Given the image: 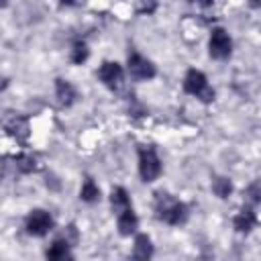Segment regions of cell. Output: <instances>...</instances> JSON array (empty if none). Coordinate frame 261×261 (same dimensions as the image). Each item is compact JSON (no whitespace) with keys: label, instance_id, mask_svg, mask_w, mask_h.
<instances>
[{"label":"cell","instance_id":"cell-25","mask_svg":"<svg viewBox=\"0 0 261 261\" xmlns=\"http://www.w3.org/2000/svg\"><path fill=\"white\" fill-rule=\"evenodd\" d=\"M59 2H63V4H73V0H59Z\"/></svg>","mask_w":261,"mask_h":261},{"label":"cell","instance_id":"cell-21","mask_svg":"<svg viewBox=\"0 0 261 261\" xmlns=\"http://www.w3.org/2000/svg\"><path fill=\"white\" fill-rule=\"evenodd\" d=\"M192 2H196V4H200V6H210L214 0H192Z\"/></svg>","mask_w":261,"mask_h":261},{"label":"cell","instance_id":"cell-22","mask_svg":"<svg viewBox=\"0 0 261 261\" xmlns=\"http://www.w3.org/2000/svg\"><path fill=\"white\" fill-rule=\"evenodd\" d=\"M6 86H8V82H6V77H4V75H0V92H2V90H4Z\"/></svg>","mask_w":261,"mask_h":261},{"label":"cell","instance_id":"cell-18","mask_svg":"<svg viewBox=\"0 0 261 261\" xmlns=\"http://www.w3.org/2000/svg\"><path fill=\"white\" fill-rule=\"evenodd\" d=\"M88 55H90L88 45H86L84 41H75L73 47H71V61L80 65V63H84V61L88 59Z\"/></svg>","mask_w":261,"mask_h":261},{"label":"cell","instance_id":"cell-16","mask_svg":"<svg viewBox=\"0 0 261 261\" xmlns=\"http://www.w3.org/2000/svg\"><path fill=\"white\" fill-rule=\"evenodd\" d=\"M14 163H16V169L20 173H31V171H35L39 167L35 155H29V153H22V155L14 157Z\"/></svg>","mask_w":261,"mask_h":261},{"label":"cell","instance_id":"cell-15","mask_svg":"<svg viewBox=\"0 0 261 261\" xmlns=\"http://www.w3.org/2000/svg\"><path fill=\"white\" fill-rule=\"evenodd\" d=\"M80 198H82L84 202H88V204L100 200V190H98V186L94 184L92 177H86V181H84V186H82V192H80Z\"/></svg>","mask_w":261,"mask_h":261},{"label":"cell","instance_id":"cell-20","mask_svg":"<svg viewBox=\"0 0 261 261\" xmlns=\"http://www.w3.org/2000/svg\"><path fill=\"white\" fill-rule=\"evenodd\" d=\"M137 2H139L137 4V14H151L157 8V2L155 0H137Z\"/></svg>","mask_w":261,"mask_h":261},{"label":"cell","instance_id":"cell-13","mask_svg":"<svg viewBox=\"0 0 261 261\" xmlns=\"http://www.w3.org/2000/svg\"><path fill=\"white\" fill-rule=\"evenodd\" d=\"M153 255V245H151V239L147 234H137L135 239V249H133V257L135 259H149Z\"/></svg>","mask_w":261,"mask_h":261},{"label":"cell","instance_id":"cell-12","mask_svg":"<svg viewBox=\"0 0 261 261\" xmlns=\"http://www.w3.org/2000/svg\"><path fill=\"white\" fill-rule=\"evenodd\" d=\"M69 241L67 239H55L51 243V247L47 249V259L51 261H61V259H71V251H69Z\"/></svg>","mask_w":261,"mask_h":261},{"label":"cell","instance_id":"cell-23","mask_svg":"<svg viewBox=\"0 0 261 261\" xmlns=\"http://www.w3.org/2000/svg\"><path fill=\"white\" fill-rule=\"evenodd\" d=\"M251 6H253V8H257V6H259V0H251Z\"/></svg>","mask_w":261,"mask_h":261},{"label":"cell","instance_id":"cell-9","mask_svg":"<svg viewBox=\"0 0 261 261\" xmlns=\"http://www.w3.org/2000/svg\"><path fill=\"white\" fill-rule=\"evenodd\" d=\"M116 222H118V232H120L122 237L133 234V232L137 230V226H139V218H137V214L133 212V208H126V210H122L120 214H116Z\"/></svg>","mask_w":261,"mask_h":261},{"label":"cell","instance_id":"cell-19","mask_svg":"<svg viewBox=\"0 0 261 261\" xmlns=\"http://www.w3.org/2000/svg\"><path fill=\"white\" fill-rule=\"evenodd\" d=\"M245 200H247L249 206H255V204L261 202V188H259V181H253V184L247 188V192H245Z\"/></svg>","mask_w":261,"mask_h":261},{"label":"cell","instance_id":"cell-6","mask_svg":"<svg viewBox=\"0 0 261 261\" xmlns=\"http://www.w3.org/2000/svg\"><path fill=\"white\" fill-rule=\"evenodd\" d=\"M27 232L33 237H45L51 228H53V218L49 212L45 210H31V214L27 216Z\"/></svg>","mask_w":261,"mask_h":261},{"label":"cell","instance_id":"cell-14","mask_svg":"<svg viewBox=\"0 0 261 261\" xmlns=\"http://www.w3.org/2000/svg\"><path fill=\"white\" fill-rule=\"evenodd\" d=\"M110 204H112L114 214H120L122 210L130 208V200H128L126 190H124V188H120V186H116V188L112 190V194H110Z\"/></svg>","mask_w":261,"mask_h":261},{"label":"cell","instance_id":"cell-10","mask_svg":"<svg viewBox=\"0 0 261 261\" xmlns=\"http://www.w3.org/2000/svg\"><path fill=\"white\" fill-rule=\"evenodd\" d=\"M232 224H234V228L239 230V232H249L255 224H257V214H255V210H253V206H245L237 216H234V220H232Z\"/></svg>","mask_w":261,"mask_h":261},{"label":"cell","instance_id":"cell-11","mask_svg":"<svg viewBox=\"0 0 261 261\" xmlns=\"http://www.w3.org/2000/svg\"><path fill=\"white\" fill-rule=\"evenodd\" d=\"M55 92H57L59 104H63V106H71V104L75 102V98H77L75 88H73L67 80H61V77L55 80Z\"/></svg>","mask_w":261,"mask_h":261},{"label":"cell","instance_id":"cell-17","mask_svg":"<svg viewBox=\"0 0 261 261\" xmlns=\"http://www.w3.org/2000/svg\"><path fill=\"white\" fill-rule=\"evenodd\" d=\"M212 192L218 196V198H228L230 192H232V184L228 177H214L212 179Z\"/></svg>","mask_w":261,"mask_h":261},{"label":"cell","instance_id":"cell-24","mask_svg":"<svg viewBox=\"0 0 261 261\" xmlns=\"http://www.w3.org/2000/svg\"><path fill=\"white\" fill-rule=\"evenodd\" d=\"M6 4H8V0H0V8H4Z\"/></svg>","mask_w":261,"mask_h":261},{"label":"cell","instance_id":"cell-5","mask_svg":"<svg viewBox=\"0 0 261 261\" xmlns=\"http://www.w3.org/2000/svg\"><path fill=\"white\" fill-rule=\"evenodd\" d=\"M208 49H210V57L212 59H228L230 53H232V39H230V35L224 29H220V27L212 29Z\"/></svg>","mask_w":261,"mask_h":261},{"label":"cell","instance_id":"cell-8","mask_svg":"<svg viewBox=\"0 0 261 261\" xmlns=\"http://www.w3.org/2000/svg\"><path fill=\"white\" fill-rule=\"evenodd\" d=\"M128 73L137 80H151V77H155L157 69L149 59H145L143 55L133 51V53H128Z\"/></svg>","mask_w":261,"mask_h":261},{"label":"cell","instance_id":"cell-2","mask_svg":"<svg viewBox=\"0 0 261 261\" xmlns=\"http://www.w3.org/2000/svg\"><path fill=\"white\" fill-rule=\"evenodd\" d=\"M184 90L196 98H200L202 102H212L214 100V90L208 86V80L202 71L198 69H188L186 77H184Z\"/></svg>","mask_w":261,"mask_h":261},{"label":"cell","instance_id":"cell-3","mask_svg":"<svg viewBox=\"0 0 261 261\" xmlns=\"http://www.w3.org/2000/svg\"><path fill=\"white\" fill-rule=\"evenodd\" d=\"M139 173L143 181H155L161 173V161L153 147H139Z\"/></svg>","mask_w":261,"mask_h":261},{"label":"cell","instance_id":"cell-4","mask_svg":"<svg viewBox=\"0 0 261 261\" xmlns=\"http://www.w3.org/2000/svg\"><path fill=\"white\" fill-rule=\"evenodd\" d=\"M0 124H2V128L12 137V139H16V141H20V143H24L27 139H29V118L27 116H22V114H18V112H6L2 118H0Z\"/></svg>","mask_w":261,"mask_h":261},{"label":"cell","instance_id":"cell-7","mask_svg":"<svg viewBox=\"0 0 261 261\" xmlns=\"http://www.w3.org/2000/svg\"><path fill=\"white\" fill-rule=\"evenodd\" d=\"M98 77L108 90H118L122 86L124 73H122V67L116 61H104L98 69Z\"/></svg>","mask_w":261,"mask_h":261},{"label":"cell","instance_id":"cell-1","mask_svg":"<svg viewBox=\"0 0 261 261\" xmlns=\"http://www.w3.org/2000/svg\"><path fill=\"white\" fill-rule=\"evenodd\" d=\"M155 212H157V218L167 222V224H173V226H179L188 220V206L175 198H171L169 194L165 192H157L155 194Z\"/></svg>","mask_w":261,"mask_h":261}]
</instances>
